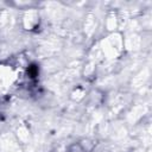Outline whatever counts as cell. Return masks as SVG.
Instances as JSON below:
<instances>
[{
  "label": "cell",
  "instance_id": "1",
  "mask_svg": "<svg viewBox=\"0 0 152 152\" xmlns=\"http://www.w3.org/2000/svg\"><path fill=\"white\" fill-rule=\"evenodd\" d=\"M69 152H89V148L83 147L81 144H76V145H74V146L70 147Z\"/></svg>",
  "mask_w": 152,
  "mask_h": 152
}]
</instances>
